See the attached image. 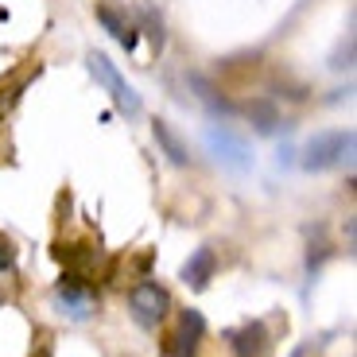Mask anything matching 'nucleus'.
<instances>
[{
	"mask_svg": "<svg viewBox=\"0 0 357 357\" xmlns=\"http://www.w3.org/2000/svg\"><path fill=\"white\" fill-rule=\"evenodd\" d=\"M86 63H89V74L101 82V86L109 89V98L116 101V109L125 116H140L144 113V105H140V93H136L132 86H128L125 78H121V70H116L113 63H109V54H101V51H89L86 54Z\"/></svg>",
	"mask_w": 357,
	"mask_h": 357,
	"instance_id": "nucleus-1",
	"label": "nucleus"
},
{
	"mask_svg": "<svg viewBox=\"0 0 357 357\" xmlns=\"http://www.w3.org/2000/svg\"><path fill=\"white\" fill-rule=\"evenodd\" d=\"M128 311H132V319L140 322V326L155 331V326L167 319V311H171V295L163 291L155 280H140V284L128 291Z\"/></svg>",
	"mask_w": 357,
	"mask_h": 357,
	"instance_id": "nucleus-2",
	"label": "nucleus"
},
{
	"mask_svg": "<svg viewBox=\"0 0 357 357\" xmlns=\"http://www.w3.org/2000/svg\"><path fill=\"white\" fill-rule=\"evenodd\" d=\"M206 148H210V155L229 171H249L252 167L249 144H245V136L233 132L229 125H210L206 128Z\"/></svg>",
	"mask_w": 357,
	"mask_h": 357,
	"instance_id": "nucleus-3",
	"label": "nucleus"
},
{
	"mask_svg": "<svg viewBox=\"0 0 357 357\" xmlns=\"http://www.w3.org/2000/svg\"><path fill=\"white\" fill-rule=\"evenodd\" d=\"M354 152V132H319L311 144L303 148V167L307 171H326V167H338L346 155Z\"/></svg>",
	"mask_w": 357,
	"mask_h": 357,
	"instance_id": "nucleus-4",
	"label": "nucleus"
},
{
	"mask_svg": "<svg viewBox=\"0 0 357 357\" xmlns=\"http://www.w3.org/2000/svg\"><path fill=\"white\" fill-rule=\"evenodd\" d=\"M54 303L63 307V314H70V319H89L93 314V307H98V291L89 284H82V276H63L59 280V287H54Z\"/></svg>",
	"mask_w": 357,
	"mask_h": 357,
	"instance_id": "nucleus-5",
	"label": "nucleus"
},
{
	"mask_svg": "<svg viewBox=\"0 0 357 357\" xmlns=\"http://www.w3.org/2000/svg\"><path fill=\"white\" fill-rule=\"evenodd\" d=\"M202 334H206V319L198 311H183L175 322V331H171V357H195L198 346H202Z\"/></svg>",
	"mask_w": 357,
	"mask_h": 357,
	"instance_id": "nucleus-6",
	"label": "nucleus"
},
{
	"mask_svg": "<svg viewBox=\"0 0 357 357\" xmlns=\"http://www.w3.org/2000/svg\"><path fill=\"white\" fill-rule=\"evenodd\" d=\"M39 74V63H24V66H12L4 78H0V116H8L16 109L20 93L31 86V78Z\"/></svg>",
	"mask_w": 357,
	"mask_h": 357,
	"instance_id": "nucleus-7",
	"label": "nucleus"
},
{
	"mask_svg": "<svg viewBox=\"0 0 357 357\" xmlns=\"http://www.w3.org/2000/svg\"><path fill=\"white\" fill-rule=\"evenodd\" d=\"M214 272H218V257H214V249H195L190 252V260L183 264V284L190 287V291H202L210 280H214Z\"/></svg>",
	"mask_w": 357,
	"mask_h": 357,
	"instance_id": "nucleus-8",
	"label": "nucleus"
},
{
	"mask_svg": "<svg viewBox=\"0 0 357 357\" xmlns=\"http://www.w3.org/2000/svg\"><path fill=\"white\" fill-rule=\"evenodd\" d=\"M98 20L105 24V31L116 39V43L125 47V51H136V43H140V27L132 24V20L125 16V12L109 8V4H98Z\"/></svg>",
	"mask_w": 357,
	"mask_h": 357,
	"instance_id": "nucleus-9",
	"label": "nucleus"
},
{
	"mask_svg": "<svg viewBox=\"0 0 357 357\" xmlns=\"http://www.w3.org/2000/svg\"><path fill=\"white\" fill-rule=\"evenodd\" d=\"M152 132H155V144L163 148V155H167V160L175 163V167H187V160H190V155H187V144L178 140L175 128H171L167 121H155Z\"/></svg>",
	"mask_w": 357,
	"mask_h": 357,
	"instance_id": "nucleus-10",
	"label": "nucleus"
},
{
	"mask_svg": "<svg viewBox=\"0 0 357 357\" xmlns=\"http://www.w3.org/2000/svg\"><path fill=\"white\" fill-rule=\"evenodd\" d=\"M264 326H260V322H245L241 331H233L229 334V342H233V349H237V354L241 357H252V354H260V349H264Z\"/></svg>",
	"mask_w": 357,
	"mask_h": 357,
	"instance_id": "nucleus-11",
	"label": "nucleus"
},
{
	"mask_svg": "<svg viewBox=\"0 0 357 357\" xmlns=\"http://www.w3.org/2000/svg\"><path fill=\"white\" fill-rule=\"evenodd\" d=\"M249 116L257 121V132H276L280 128V116L272 105H264V101H257V105H249Z\"/></svg>",
	"mask_w": 357,
	"mask_h": 357,
	"instance_id": "nucleus-12",
	"label": "nucleus"
},
{
	"mask_svg": "<svg viewBox=\"0 0 357 357\" xmlns=\"http://www.w3.org/2000/svg\"><path fill=\"white\" fill-rule=\"evenodd\" d=\"M12 268H16V245H12V237L0 233V276L12 272Z\"/></svg>",
	"mask_w": 357,
	"mask_h": 357,
	"instance_id": "nucleus-13",
	"label": "nucleus"
},
{
	"mask_svg": "<svg viewBox=\"0 0 357 357\" xmlns=\"http://www.w3.org/2000/svg\"><path fill=\"white\" fill-rule=\"evenodd\" d=\"M31 357H54V354H51V346H39V349H36V354H31Z\"/></svg>",
	"mask_w": 357,
	"mask_h": 357,
	"instance_id": "nucleus-14",
	"label": "nucleus"
}]
</instances>
